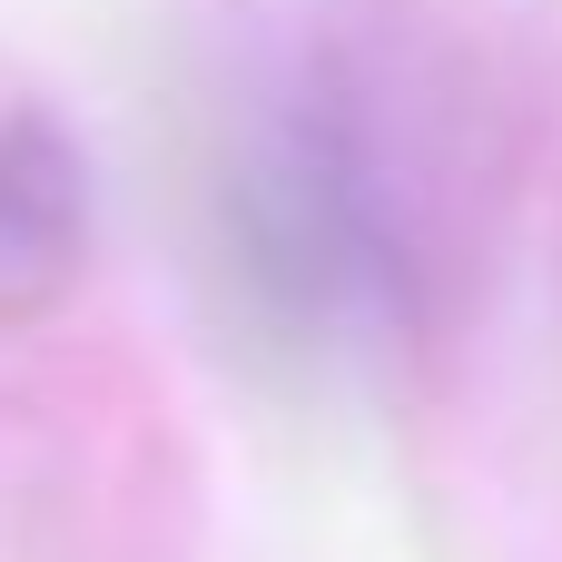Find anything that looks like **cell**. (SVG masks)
<instances>
[{"instance_id":"cell-2","label":"cell","mask_w":562,"mask_h":562,"mask_svg":"<svg viewBox=\"0 0 562 562\" xmlns=\"http://www.w3.org/2000/svg\"><path fill=\"white\" fill-rule=\"evenodd\" d=\"M89 247V158L59 119L10 109L0 119V316L69 286Z\"/></svg>"},{"instance_id":"cell-1","label":"cell","mask_w":562,"mask_h":562,"mask_svg":"<svg viewBox=\"0 0 562 562\" xmlns=\"http://www.w3.org/2000/svg\"><path fill=\"white\" fill-rule=\"evenodd\" d=\"M227 316L316 375L445 326L474 257V99L454 49L375 0L306 10L227 109L207 168Z\"/></svg>"}]
</instances>
